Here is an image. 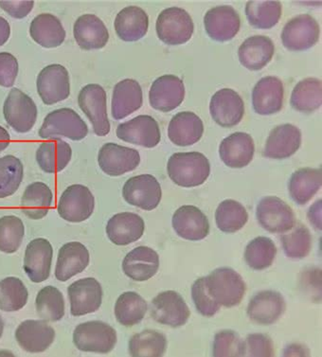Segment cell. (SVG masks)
Wrapping results in <instances>:
<instances>
[{"label":"cell","instance_id":"e575fe53","mask_svg":"<svg viewBox=\"0 0 322 357\" xmlns=\"http://www.w3.org/2000/svg\"><path fill=\"white\" fill-rule=\"evenodd\" d=\"M72 157V149L68 142L61 139L43 142L36 151L39 167L47 174L59 173L67 167Z\"/></svg>","mask_w":322,"mask_h":357},{"label":"cell","instance_id":"680465c9","mask_svg":"<svg viewBox=\"0 0 322 357\" xmlns=\"http://www.w3.org/2000/svg\"><path fill=\"white\" fill-rule=\"evenodd\" d=\"M10 36V24L4 17H0V47L3 46Z\"/></svg>","mask_w":322,"mask_h":357},{"label":"cell","instance_id":"3957f363","mask_svg":"<svg viewBox=\"0 0 322 357\" xmlns=\"http://www.w3.org/2000/svg\"><path fill=\"white\" fill-rule=\"evenodd\" d=\"M38 134L44 139L65 137L79 142L88 136L89 127L76 111L60 108L47 114Z\"/></svg>","mask_w":322,"mask_h":357},{"label":"cell","instance_id":"7bdbcfd3","mask_svg":"<svg viewBox=\"0 0 322 357\" xmlns=\"http://www.w3.org/2000/svg\"><path fill=\"white\" fill-rule=\"evenodd\" d=\"M249 220V213L241 203L235 200H225L220 203L215 211V221L221 231L234 234L245 227Z\"/></svg>","mask_w":322,"mask_h":357},{"label":"cell","instance_id":"83f0119b","mask_svg":"<svg viewBox=\"0 0 322 357\" xmlns=\"http://www.w3.org/2000/svg\"><path fill=\"white\" fill-rule=\"evenodd\" d=\"M73 36L82 50H101L109 40V33L101 18L83 15L74 23Z\"/></svg>","mask_w":322,"mask_h":357},{"label":"cell","instance_id":"cb8c5ba5","mask_svg":"<svg viewBox=\"0 0 322 357\" xmlns=\"http://www.w3.org/2000/svg\"><path fill=\"white\" fill-rule=\"evenodd\" d=\"M302 144V132L293 124H282L269 134L263 155L274 160L292 157Z\"/></svg>","mask_w":322,"mask_h":357},{"label":"cell","instance_id":"b9f144b4","mask_svg":"<svg viewBox=\"0 0 322 357\" xmlns=\"http://www.w3.org/2000/svg\"><path fill=\"white\" fill-rule=\"evenodd\" d=\"M167 349V338L155 330L142 331L129 340V354L134 357H161Z\"/></svg>","mask_w":322,"mask_h":357},{"label":"cell","instance_id":"f1b7e54d","mask_svg":"<svg viewBox=\"0 0 322 357\" xmlns=\"http://www.w3.org/2000/svg\"><path fill=\"white\" fill-rule=\"evenodd\" d=\"M144 219L133 213L115 214L107 225L108 239L117 245H128L141 239L144 234Z\"/></svg>","mask_w":322,"mask_h":357},{"label":"cell","instance_id":"8fae6325","mask_svg":"<svg viewBox=\"0 0 322 357\" xmlns=\"http://www.w3.org/2000/svg\"><path fill=\"white\" fill-rule=\"evenodd\" d=\"M123 197L128 204L144 211H153L160 205L162 190L152 174H139L125 182Z\"/></svg>","mask_w":322,"mask_h":357},{"label":"cell","instance_id":"7dc6e473","mask_svg":"<svg viewBox=\"0 0 322 357\" xmlns=\"http://www.w3.org/2000/svg\"><path fill=\"white\" fill-rule=\"evenodd\" d=\"M23 164L14 155L0 158V199L15 195L22 183Z\"/></svg>","mask_w":322,"mask_h":357},{"label":"cell","instance_id":"9c48e42d","mask_svg":"<svg viewBox=\"0 0 322 357\" xmlns=\"http://www.w3.org/2000/svg\"><path fill=\"white\" fill-rule=\"evenodd\" d=\"M5 121L15 132H30L37 120L36 102L18 89H13L3 105Z\"/></svg>","mask_w":322,"mask_h":357},{"label":"cell","instance_id":"ee69618b","mask_svg":"<svg viewBox=\"0 0 322 357\" xmlns=\"http://www.w3.org/2000/svg\"><path fill=\"white\" fill-rule=\"evenodd\" d=\"M36 308L37 314L44 321H59L65 316L64 297L56 287L42 288L36 296Z\"/></svg>","mask_w":322,"mask_h":357},{"label":"cell","instance_id":"d6a6232c","mask_svg":"<svg viewBox=\"0 0 322 357\" xmlns=\"http://www.w3.org/2000/svg\"><path fill=\"white\" fill-rule=\"evenodd\" d=\"M275 47L268 36H254L245 39L240 46V63L250 70H260L273 58Z\"/></svg>","mask_w":322,"mask_h":357},{"label":"cell","instance_id":"e0dca14e","mask_svg":"<svg viewBox=\"0 0 322 357\" xmlns=\"http://www.w3.org/2000/svg\"><path fill=\"white\" fill-rule=\"evenodd\" d=\"M52 257L54 248L49 241L36 238L29 243L24 256V271L31 282L40 284L49 279Z\"/></svg>","mask_w":322,"mask_h":357},{"label":"cell","instance_id":"94428289","mask_svg":"<svg viewBox=\"0 0 322 357\" xmlns=\"http://www.w3.org/2000/svg\"><path fill=\"white\" fill-rule=\"evenodd\" d=\"M3 331H4V321H3V319H2V317L0 316V338H1L2 335H3Z\"/></svg>","mask_w":322,"mask_h":357},{"label":"cell","instance_id":"ab89813d","mask_svg":"<svg viewBox=\"0 0 322 357\" xmlns=\"http://www.w3.org/2000/svg\"><path fill=\"white\" fill-rule=\"evenodd\" d=\"M282 3L279 1H263V0H252L245 5V15L253 28H273L282 17Z\"/></svg>","mask_w":322,"mask_h":357},{"label":"cell","instance_id":"4fadbf2b","mask_svg":"<svg viewBox=\"0 0 322 357\" xmlns=\"http://www.w3.org/2000/svg\"><path fill=\"white\" fill-rule=\"evenodd\" d=\"M102 285L94 278L76 280L68 288L71 314L82 317L99 310L102 303Z\"/></svg>","mask_w":322,"mask_h":357},{"label":"cell","instance_id":"ac0fdd59","mask_svg":"<svg viewBox=\"0 0 322 357\" xmlns=\"http://www.w3.org/2000/svg\"><path fill=\"white\" fill-rule=\"evenodd\" d=\"M210 112L213 121L219 126L233 127L241 123L244 118V100L233 89H221L210 100Z\"/></svg>","mask_w":322,"mask_h":357},{"label":"cell","instance_id":"ba28073f","mask_svg":"<svg viewBox=\"0 0 322 357\" xmlns=\"http://www.w3.org/2000/svg\"><path fill=\"white\" fill-rule=\"evenodd\" d=\"M256 216L259 224L270 234H284L291 231L296 224L292 208L276 197H266L261 199Z\"/></svg>","mask_w":322,"mask_h":357},{"label":"cell","instance_id":"d590c367","mask_svg":"<svg viewBox=\"0 0 322 357\" xmlns=\"http://www.w3.org/2000/svg\"><path fill=\"white\" fill-rule=\"evenodd\" d=\"M30 34L36 43L52 49L65 42V28L56 17L51 14H41L34 17L30 26Z\"/></svg>","mask_w":322,"mask_h":357},{"label":"cell","instance_id":"8d00e7d4","mask_svg":"<svg viewBox=\"0 0 322 357\" xmlns=\"http://www.w3.org/2000/svg\"><path fill=\"white\" fill-rule=\"evenodd\" d=\"M54 200L51 188L43 182H33L26 188L21 198V210L27 218L40 220L49 213Z\"/></svg>","mask_w":322,"mask_h":357},{"label":"cell","instance_id":"8992f818","mask_svg":"<svg viewBox=\"0 0 322 357\" xmlns=\"http://www.w3.org/2000/svg\"><path fill=\"white\" fill-rule=\"evenodd\" d=\"M78 104L93 126L98 137L109 134L110 123L107 116V92L97 84H86L81 89Z\"/></svg>","mask_w":322,"mask_h":357},{"label":"cell","instance_id":"52a82bcc","mask_svg":"<svg viewBox=\"0 0 322 357\" xmlns=\"http://www.w3.org/2000/svg\"><path fill=\"white\" fill-rule=\"evenodd\" d=\"M95 198L91 190L84 185L74 184L64 190L58 201L60 218L71 223L88 220L93 214Z\"/></svg>","mask_w":322,"mask_h":357},{"label":"cell","instance_id":"6da1fadb","mask_svg":"<svg viewBox=\"0 0 322 357\" xmlns=\"http://www.w3.org/2000/svg\"><path fill=\"white\" fill-rule=\"evenodd\" d=\"M167 172L174 183L183 188H194L207 181L210 164L201 153H176L169 158Z\"/></svg>","mask_w":322,"mask_h":357},{"label":"cell","instance_id":"30bf717a","mask_svg":"<svg viewBox=\"0 0 322 357\" xmlns=\"http://www.w3.org/2000/svg\"><path fill=\"white\" fill-rule=\"evenodd\" d=\"M36 86L45 105H52L67 100L70 95L67 68L58 63L47 66L37 76Z\"/></svg>","mask_w":322,"mask_h":357},{"label":"cell","instance_id":"f6af8a7d","mask_svg":"<svg viewBox=\"0 0 322 357\" xmlns=\"http://www.w3.org/2000/svg\"><path fill=\"white\" fill-rule=\"evenodd\" d=\"M28 300V289L22 280L15 277H8L0 280V310L20 311L25 307Z\"/></svg>","mask_w":322,"mask_h":357},{"label":"cell","instance_id":"6f0895ef","mask_svg":"<svg viewBox=\"0 0 322 357\" xmlns=\"http://www.w3.org/2000/svg\"><path fill=\"white\" fill-rule=\"evenodd\" d=\"M309 351L302 345L292 344L284 351V356H308Z\"/></svg>","mask_w":322,"mask_h":357},{"label":"cell","instance_id":"f546056e","mask_svg":"<svg viewBox=\"0 0 322 357\" xmlns=\"http://www.w3.org/2000/svg\"><path fill=\"white\" fill-rule=\"evenodd\" d=\"M160 256L151 248L138 247L125 256L123 271L128 278L136 282H145L158 273Z\"/></svg>","mask_w":322,"mask_h":357},{"label":"cell","instance_id":"836d02e7","mask_svg":"<svg viewBox=\"0 0 322 357\" xmlns=\"http://www.w3.org/2000/svg\"><path fill=\"white\" fill-rule=\"evenodd\" d=\"M114 27L116 33L121 40L139 41L146 36L149 28V17L141 8L126 7L116 17Z\"/></svg>","mask_w":322,"mask_h":357},{"label":"cell","instance_id":"9f6ffc18","mask_svg":"<svg viewBox=\"0 0 322 357\" xmlns=\"http://www.w3.org/2000/svg\"><path fill=\"white\" fill-rule=\"evenodd\" d=\"M309 221L314 225L316 229H321V200L316 201L310 208L308 213Z\"/></svg>","mask_w":322,"mask_h":357},{"label":"cell","instance_id":"ffe728a7","mask_svg":"<svg viewBox=\"0 0 322 357\" xmlns=\"http://www.w3.org/2000/svg\"><path fill=\"white\" fill-rule=\"evenodd\" d=\"M15 340L18 345L28 353H44L54 342L55 331L44 319H28L17 327Z\"/></svg>","mask_w":322,"mask_h":357},{"label":"cell","instance_id":"bcb514c9","mask_svg":"<svg viewBox=\"0 0 322 357\" xmlns=\"http://www.w3.org/2000/svg\"><path fill=\"white\" fill-rule=\"evenodd\" d=\"M277 255L273 241L268 237H258L247 245L245 250V261L250 268L263 271L272 266Z\"/></svg>","mask_w":322,"mask_h":357},{"label":"cell","instance_id":"f5cc1de1","mask_svg":"<svg viewBox=\"0 0 322 357\" xmlns=\"http://www.w3.org/2000/svg\"><path fill=\"white\" fill-rule=\"evenodd\" d=\"M274 353L273 341L268 335L252 334L244 341V356L272 357Z\"/></svg>","mask_w":322,"mask_h":357},{"label":"cell","instance_id":"2e32d148","mask_svg":"<svg viewBox=\"0 0 322 357\" xmlns=\"http://www.w3.org/2000/svg\"><path fill=\"white\" fill-rule=\"evenodd\" d=\"M116 134L123 142L145 148L157 146L161 139L158 121L148 115H139L126 123H121Z\"/></svg>","mask_w":322,"mask_h":357},{"label":"cell","instance_id":"7a4b0ae2","mask_svg":"<svg viewBox=\"0 0 322 357\" xmlns=\"http://www.w3.org/2000/svg\"><path fill=\"white\" fill-rule=\"evenodd\" d=\"M205 278L210 297L221 306L231 308L241 303L247 287L241 275L233 269L222 267Z\"/></svg>","mask_w":322,"mask_h":357},{"label":"cell","instance_id":"c3c4849f","mask_svg":"<svg viewBox=\"0 0 322 357\" xmlns=\"http://www.w3.org/2000/svg\"><path fill=\"white\" fill-rule=\"evenodd\" d=\"M292 231L282 235V244L287 257L303 259L310 253L312 236L307 227L302 224L294 225Z\"/></svg>","mask_w":322,"mask_h":357},{"label":"cell","instance_id":"4dcf8cb0","mask_svg":"<svg viewBox=\"0 0 322 357\" xmlns=\"http://www.w3.org/2000/svg\"><path fill=\"white\" fill-rule=\"evenodd\" d=\"M144 95L139 82L125 79L114 87L111 104V113L115 120H123L142 107Z\"/></svg>","mask_w":322,"mask_h":357},{"label":"cell","instance_id":"816d5d0a","mask_svg":"<svg viewBox=\"0 0 322 357\" xmlns=\"http://www.w3.org/2000/svg\"><path fill=\"white\" fill-rule=\"evenodd\" d=\"M192 297L194 301L197 310L199 312L202 316L204 317H213L219 310H220L221 305L216 303L210 293H208L207 282H206V278H200L195 280L194 284L192 287Z\"/></svg>","mask_w":322,"mask_h":357},{"label":"cell","instance_id":"d4e9b609","mask_svg":"<svg viewBox=\"0 0 322 357\" xmlns=\"http://www.w3.org/2000/svg\"><path fill=\"white\" fill-rule=\"evenodd\" d=\"M284 84L279 78L266 76L256 84L252 91V105L255 112L268 116L278 113L284 104Z\"/></svg>","mask_w":322,"mask_h":357},{"label":"cell","instance_id":"91938a15","mask_svg":"<svg viewBox=\"0 0 322 357\" xmlns=\"http://www.w3.org/2000/svg\"><path fill=\"white\" fill-rule=\"evenodd\" d=\"M10 142V137L9 132L0 126V152L6 149L9 146Z\"/></svg>","mask_w":322,"mask_h":357},{"label":"cell","instance_id":"681fc988","mask_svg":"<svg viewBox=\"0 0 322 357\" xmlns=\"http://www.w3.org/2000/svg\"><path fill=\"white\" fill-rule=\"evenodd\" d=\"M25 227L23 221L15 215L0 218V251L7 254L17 252L22 244Z\"/></svg>","mask_w":322,"mask_h":357},{"label":"cell","instance_id":"f907efd6","mask_svg":"<svg viewBox=\"0 0 322 357\" xmlns=\"http://www.w3.org/2000/svg\"><path fill=\"white\" fill-rule=\"evenodd\" d=\"M215 357L244 356V341L231 330L220 331L215 335L213 345Z\"/></svg>","mask_w":322,"mask_h":357},{"label":"cell","instance_id":"277c9868","mask_svg":"<svg viewBox=\"0 0 322 357\" xmlns=\"http://www.w3.org/2000/svg\"><path fill=\"white\" fill-rule=\"evenodd\" d=\"M75 347L84 353H110L117 343L114 328L105 322L94 321L79 324L73 332Z\"/></svg>","mask_w":322,"mask_h":357},{"label":"cell","instance_id":"74e56055","mask_svg":"<svg viewBox=\"0 0 322 357\" xmlns=\"http://www.w3.org/2000/svg\"><path fill=\"white\" fill-rule=\"evenodd\" d=\"M322 173L321 169L302 168L290 177V197L299 205H305L321 190Z\"/></svg>","mask_w":322,"mask_h":357},{"label":"cell","instance_id":"5b68a950","mask_svg":"<svg viewBox=\"0 0 322 357\" xmlns=\"http://www.w3.org/2000/svg\"><path fill=\"white\" fill-rule=\"evenodd\" d=\"M158 38L167 45L187 43L194 34V26L191 15L182 8L171 7L163 10L157 20Z\"/></svg>","mask_w":322,"mask_h":357},{"label":"cell","instance_id":"7402d4cb","mask_svg":"<svg viewBox=\"0 0 322 357\" xmlns=\"http://www.w3.org/2000/svg\"><path fill=\"white\" fill-rule=\"evenodd\" d=\"M286 303L281 293L261 291L250 301L247 316L255 324L271 325L279 321L286 312Z\"/></svg>","mask_w":322,"mask_h":357},{"label":"cell","instance_id":"db71d44e","mask_svg":"<svg viewBox=\"0 0 322 357\" xmlns=\"http://www.w3.org/2000/svg\"><path fill=\"white\" fill-rule=\"evenodd\" d=\"M18 62L17 58L9 52H0V86L12 87L17 77Z\"/></svg>","mask_w":322,"mask_h":357},{"label":"cell","instance_id":"4316f807","mask_svg":"<svg viewBox=\"0 0 322 357\" xmlns=\"http://www.w3.org/2000/svg\"><path fill=\"white\" fill-rule=\"evenodd\" d=\"M89 261L91 256L86 245L79 242L67 243L58 252L55 278L60 282H67L86 271Z\"/></svg>","mask_w":322,"mask_h":357},{"label":"cell","instance_id":"603a6c76","mask_svg":"<svg viewBox=\"0 0 322 357\" xmlns=\"http://www.w3.org/2000/svg\"><path fill=\"white\" fill-rule=\"evenodd\" d=\"M171 225L176 234L185 240L200 241L210 234L207 216L194 206H182L176 210Z\"/></svg>","mask_w":322,"mask_h":357},{"label":"cell","instance_id":"1f68e13d","mask_svg":"<svg viewBox=\"0 0 322 357\" xmlns=\"http://www.w3.org/2000/svg\"><path fill=\"white\" fill-rule=\"evenodd\" d=\"M204 124L197 114L185 111L176 114L168 127V137L178 146H191L201 139Z\"/></svg>","mask_w":322,"mask_h":357},{"label":"cell","instance_id":"7c38bea8","mask_svg":"<svg viewBox=\"0 0 322 357\" xmlns=\"http://www.w3.org/2000/svg\"><path fill=\"white\" fill-rule=\"evenodd\" d=\"M319 23L310 15H300L286 24L282 31L284 46L291 52L311 49L319 39Z\"/></svg>","mask_w":322,"mask_h":357},{"label":"cell","instance_id":"f35d334b","mask_svg":"<svg viewBox=\"0 0 322 357\" xmlns=\"http://www.w3.org/2000/svg\"><path fill=\"white\" fill-rule=\"evenodd\" d=\"M290 104L295 110L311 113L321 107L322 84L316 78H307L299 82L291 94Z\"/></svg>","mask_w":322,"mask_h":357},{"label":"cell","instance_id":"d6986e66","mask_svg":"<svg viewBox=\"0 0 322 357\" xmlns=\"http://www.w3.org/2000/svg\"><path fill=\"white\" fill-rule=\"evenodd\" d=\"M204 25L208 36L213 40L227 42L231 40L238 33L241 20L234 8L222 5L206 13Z\"/></svg>","mask_w":322,"mask_h":357},{"label":"cell","instance_id":"11a10c76","mask_svg":"<svg viewBox=\"0 0 322 357\" xmlns=\"http://www.w3.org/2000/svg\"><path fill=\"white\" fill-rule=\"evenodd\" d=\"M33 6V0H0L1 9L17 20H22L30 15Z\"/></svg>","mask_w":322,"mask_h":357},{"label":"cell","instance_id":"60d3db41","mask_svg":"<svg viewBox=\"0 0 322 357\" xmlns=\"http://www.w3.org/2000/svg\"><path fill=\"white\" fill-rule=\"evenodd\" d=\"M146 301L136 292H125L115 304V317L118 324L131 327L141 324L146 314Z\"/></svg>","mask_w":322,"mask_h":357},{"label":"cell","instance_id":"5bb4252c","mask_svg":"<svg viewBox=\"0 0 322 357\" xmlns=\"http://www.w3.org/2000/svg\"><path fill=\"white\" fill-rule=\"evenodd\" d=\"M191 312L183 298L176 291L160 293L152 301L151 317L158 324L178 328L187 324Z\"/></svg>","mask_w":322,"mask_h":357},{"label":"cell","instance_id":"484cf974","mask_svg":"<svg viewBox=\"0 0 322 357\" xmlns=\"http://www.w3.org/2000/svg\"><path fill=\"white\" fill-rule=\"evenodd\" d=\"M255 145L250 135L236 132L226 137L219 147L222 161L231 168H244L254 157Z\"/></svg>","mask_w":322,"mask_h":357},{"label":"cell","instance_id":"44dd1931","mask_svg":"<svg viewBox=\"0 0 322 357\" xmlns=\"http://www.w3.org/2000/svg\"><path fill=\"white\" fill-rule=\"evenodd\" d=\"M184 98V83L178 76H160L150 89V105L161 112H170L176 109L182 104Z\"/></svg>","mask_w":322,"mask_h":357},{"label":"cell","instance_id":"9a60e30c","mask_svg":"<svg viewBox=\"0 0 322 357\" xmlns=\"http://www.w3.org/2000/svg\"><path fill=\"white\" fill-rule=\"evenodd\" d=\"M98 163L108 176H120L138 168L141 155L136 149L110 142L102 145L100 149Z\"/></svg>","mask_w":322,"mask_h":357}]
</instances>
